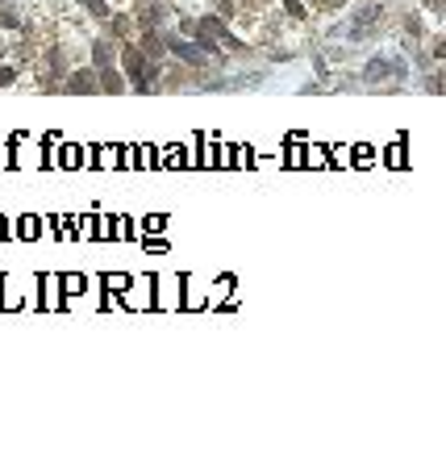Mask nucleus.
<instances>
[{
	"label": "nucleus",
	"instance_id": "f257e3e1",
	"mask_svg": "<svg viewBox=\"0 0 446 455\" xmlns=\"http://www.w3.org/2000/svg\"><path fill=\"white\" fill-rule=\"evenodd\" d=\"M384 71H388V67H384V63H371V67H367V79H380Z\"/></svg>",
	"mask_w": 446,
	"mask_h": 455
},
{
	"label": "nucleus",
	"instance_id": "f03ea898",
	"mask_svg": "<svg viewBox=\"0 0 446 455\" xmlns=\"http://www.w3.org/2000/svg\"><path fill=\"white\" fill-rule=\"evenodd\" d=\"M88 8H92L96 17H104V13H109V8H104V0H88Z\"/></svg>",
	"mask_w": 446,
	"mask_h": 455
},
{
	"label": "nucleus",
	"instance_id": "7ed1b4c3",
	"mask_svg": "<svg viewBox=\"0 0 446 455\" xmlns=\"http://www.w3.org/2000/svg\"><path fill=\"white\" fill-rule=\"evenodd\" d=\"M8 79H13V71H8V67H0V84H8Z\"/></svg>",
	"mask_w": 446,
	"mask_h": 455
}]
</instances>
